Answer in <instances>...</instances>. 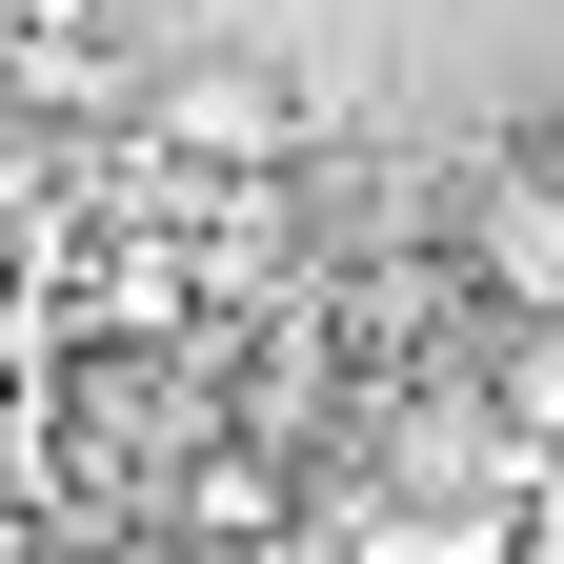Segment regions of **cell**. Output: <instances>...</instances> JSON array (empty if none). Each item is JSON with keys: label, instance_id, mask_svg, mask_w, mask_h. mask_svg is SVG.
Wrapping results in <instances>:
<instances>
[{"label": "cell", "instance_id": "obj_3", "mask_svg": "<svg viewBox=\"0 0 564 564\" xmlns=\"http://www.w3.org/2000/svg\"><path fill=\"white\" fill-rule=\"evenodd\" d=\"M82 323H141V343H162L182 323V262L162 242H82Z\"/></svg>", "mask_w": 564, "mask_h": 564}, {"label": "cell", "instance_id": "obj_4", "mask_svg": "<svg viewBox=\"0 0 564 564\" xmlns=\"http://www.w3.org/2000/svg\"><path fill=\"white\" fill-rule=\"evenodd\" d=\"M61 564H182L162 524H82V544H61Z\"/></svg>", "mask_w": 564, "mask_h": 564}, {"label": "cell", "instance_id": "obj_2", "mask_svg": "<svg viewBox=\"0 0 564 564\" xmlns=\"http://www.w3.org/2000/svg\"><path fill=\"white\" fill-rule=\"evenodd\" d=\"M464 282H484L505 323H564V182H544V162H505V182L464 202Z\"/></svg>", "mask_w": 564, "mask_h": 564}, {"label": "cell", "instance_id": "obj_1", "mask_svg": "<svg viewBox=\"0 0 564 564\" xmlns=\"http://www.w3.org/2000/svg\"><path fill=\"white\" fill-rule=\"evenodd\" d=\"M141 121H162V162H202V182H282V162L323 141V101L282 82V61H162Z\"/></svg>", "mask_w": 564, "mask_h": 564}, {"label": "cell", "instance_id": "obj_5", "mask_svg": "<svg viewBox=\"0 0 564 564\" xmlns=\"http://www.w3.org/2000/svg\"><path fill=\"white\" fill-rule=\"evenodd\" d=\"M21 21H41V0H0V41H21Z\"/></svg>", "mask_w": 564, "mask_h": 564}]
</instances>
